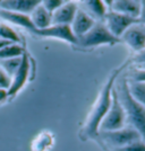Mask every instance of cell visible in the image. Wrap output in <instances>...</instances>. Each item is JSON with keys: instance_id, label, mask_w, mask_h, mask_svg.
Returning a JSON list of instances; mask_svg holds the SVG:
<instances>
[{"instance_id": "1", "label": "cell", "mask_w": 145, "mask_h": 151, "mask_svg": "<svg viewBox=\"0 0 145 151\" xmlns=\"http://www.w3.org/2000/svg\"><path fill=\"white\" fill-rule=\"evenodd\" d=\"M127 64H128V62L126 64H124L118 70L114 71L111 73V76L109 77L107 82L103 85L101 91L98 96L95 103L93 104L92 109H91L87 119H86L84 125H83L82 137L84 139L94 138L98 135L99 125H100L101 121L103 120V117L106 116V114L108 113L109 108L111 106V93H112V89H114V82L117 80V77L119 76V73L124 70V68Z\"/></svg>"}, {"instance_id": "2", "label": "cell", "mask_w": 145, "mask_h": 151, "mask_svg": "<svg viewBox=\"0 0 145 151\" xmlns=\"http://www.w3.org/2000/svg\"><path fill=\"white\" fill-rule=\"evenodd\" d=\"M114 89L126 115V125L133 127L139 133L145 142V107L135 101L128 90L126 78L114 82Z\"/></svg>"}, {"instance_id": "3", "label": "cell", "mask_w": 145, "mask_h": 151, "mask_svg": "<svg viewBox=\"0 0 145 151\" xmlns=\"http://www.w3.org/2000/svg\"><path fill=\"white\" fill-rule=\"evenodd\" d=\"M125 126H126L125 111L122 108V105L117 96L114 86L112 93H111V106L99 125V132L100 131H103V132L116 131V130H120Z\"/></svg>"}, {"instance_id": "4", "label": "cell", "mask_w": 145, "mask_h": 151, "mask_svg": "<svg viewBox=\"0 0 145 151\" xmlns=\"http://www.w3.org/2000/svg\"><path fill=\"white\" fill-rule=\"evenodd\" d=\"M96 137H99V139L104 145H107L111 150L118 149V148L125 147L132 142L142 140L139 133L136 130L127 125L120 130H116V131H107V132L100 131V132H98Z\"/></svg>"}, {"instance_id": "5", "label": "cell", "mask_w": 145, "mask_h": 151, "mask_svg": "<svg viewBox=\"0 0 145 151\" xmlns=\"http://www.w3.org/2000/svg\"><path fill=\"white\" fill-rule=\"evenodd\" d=\"M118 42H120V40L112 36L103 23L96 22L86 34L77 40V45L82 47H94L103 44L114 45Z\"/></svg>"}, {"instance_id": "6", "label": "cell", "mask_w": 145, "mask_h": 151, "mask_svg": "<svg viewBox=\"0 0 145 151\" xmlns=\"http://www.w3.org/2000/svg\"><path fill=\"white\" fill-rule=\"evenodd\" d=\"M103 24L107 27L108 31L111 33L112 36L120 40L121 35L130 26L135 25V24H139V20L136 18L125 16V15H121V14L114 13L111 10H108L107 15L104 17V20H103Z\"/></svg>"}, {"instance_id": "7", "label": "cell", "mask_w": 145, "mask_h": 151, "mask_svg": "<svg viewBox=\"0 0 145 151\" xmlns=\"http://www.w3.org/2000/svg\"><path fill=\"white\" fill-rule=\"evenodd\" d=\"M32 33L38 36L57 38V40L66 41L70 44L77 45V37L74 35L69 25H51L44 29H34Z\"/></svg>"}, {"instance_id": "8", "label": "cell", "mask_w": 145, "mask_h": 151, "mask_svg": "<svg viewBox=\"0 0 145 151\" xmlns=\"http://www.w3.org/2000/svg\"><path fill=\"white\" fill-rule=\"evenodd\" d=\"M30 68H31L30 58L27 55V53L24 52L23 55H22V61H20L18 69L15 72V75L12 77L10 86L7 89L8 96H15L20 89L25 86L27 79H28V75H30Z\"/></svg>"}, {"instance_id": "9", "label": "cell", "mask_w": 145, "mask_h": 151, "mask_svg": "<svg viewBox=\"0 0 145 151\" xmlns=\"http://www.w3.org/2000/svg\"><path fill=\"white\" fill-rule=\"evenodd\" d=\"M120 38L134 52L143 50L145 47V25L135 24L130 26Z\"/></svg>"}, {"instance_id": "10", "label": "cell", "mask_w": 145, "mask_h": 151, "mask_svg": "<svg viewBox=\"0 0 145 151\" xmlns=\"http://www.w3.org/2000/svg\"><path fill=\"white\" fill-rule=\"evenodd\" d=\"M78 10V4L74 1L63 2L51 16V25H71Z\"/></svg>"}, {"instance_id": "11", "label": "cell", "mask_w": 145, "mask_h": 151, "mask_svg": "<svg viewBox=\"0 0 145 151\" xmlns=\"http://www.w3.org/2000/svg\"><path fill=\"white\" fill-rule=\"evenodd\" d=\"M108 9L114 13L121 14L132 18L138 19L141 13V1L136 0H114V1H106Z\"/></svg>"}, {"instance_id": "12", "label": "cell", "mask_w": 145, "mask_h": 151, "mask_svg": "<svg viewBox=\"0 0 145 151\" xmlns=\"http://www.w3.org/2000/svg\"><path fill=\"white\" fill-rule=\"evenodd\" d=\"M95 23L96 22L91 16H88L84 10L78 8L70 27H71V31L74 33V35L78 40L79 37H82L84 34H86L95 25Z\"/></svg>"}, {"instance_id": "13", "label": "cell", "mask_w": 145, "mask_h": 151, "mask_svg": "<svg viewBox=\"0 0 145 151\" xmlns=\"http://www.w3.org/2000/svg\"><path fill=\"white\" fill-rule=\"evenodd\" d=\"M41 1H36V0H2L0 1V9L30 16L33 9Z\"/></svg>"}, {"instance_id": "14", "label": "cell", "mask_w": 145, "mask_h": 151, "mask_svg": "<svg viewBox=\"0 0 145 151\" xmlns=\"http://www.w3.org/2000/svg\"><path fill=\"white\" fill-rule=\"evenodd\" d=\"M82 10H84L88 16H91L95 22L103 23L104 17L108 13V6L106 1H99V0H87L81 2ZM79 8V7H78Z\"/></svg>"}, {"instance_id": "15", "label": "cell", "mask_w": 145, "mask_h": 151, "mask_svg": "<svg viewBox=\"0 0 145 151\" xmlns=\"http://www.w3.org/2000/svg\"><path fill=\"white\" fill-rule=\"evenodd\" d=\"M0 18H2L4 20H6V22L13 24V25L24 27V28L28 29L30 32H33L35 29V27L32 24V20L28 15L13 13V12H7V10H4V9H0Z\"/></svg>"}, {"instance_id": "16", "label": "cell", "mask_w": 145, "mask_h": 151, "mask_svg": "<svg viewBox=\"0 0 145 151\" xmlns=\"http://www.w3.org/2000/svg\"><path fill=\"white\" fill-rule=\"evenodd\" d=\"M51 16L52 15L41 5V2L30 14V18L35 29H44L51 26Z\"/></svg>"}, {"instance_id": "17", "label": "cell", "mask_w": 145, "mask_h": 151, "mask_svg": "<svg viewBox=\"0 0 145 151\" xmlns=\"http://www.w3.org/2000/svg\"><path fill=\"white\" fill-rule=\"evenodd\" d=\"M53 145V135L49 132L40 133L32 142V151H48Z\"/></svg>"}, {"instance_id": "18", "label": "cell", "mask_w": 145, "mask_h": 151, "mask_svg": "<svg viewBox=\"0 0 145 151\" xmlns=\"http://www.w3.org/2000/svg\"><path fill=\"white\" fill-rule=\"evenodd\" d=\"M127 80V79H126ZM128 90L135 101L145 107V83L144 82H135L127 80Z\"/></svg>"}, {"instance_id": "19", "label": "cell", "mask_w": 145, "mask_h": 151, "mask_svg": "<svg viewBox=\"0 0 145 151\" xmlns=\"http://www.w3.org/2000/svg\"><path fill=\"white\" fill-rule=\"evenodd\" d=\"M20 61H22V57L0 60V68L4 70L6 72V75L12 79V77L15 75V72L18 69Z\"/></svg>"}, {"instance_id": "20", "label": "cell", "mask_w": 145, "mask_h": 151, "mask_svg": "<svg viewBox=\"0 0 145 151\" xmlns=\"http://www.w3.org/2000/svg\"><path fill=\"white\" fill-rule=\"evenodd\" d=\"M24 49L19 44H13L7 45L4 49L0 50V60H5V59H12V58H19L23 55Z\"/></svg>"}, {"instance_id": "21", "label": "cell", "mask_w": 145, "mask_h": 151, "mask_svg": "<svg viewBox=\"0 0 145 151\" xmlns=\"http://www.w3.org/2000/svg\"><path fill=\"white\" fill-rule=\"evenodd\" d=\"M0 38L13 42L15 44H18L20 42L18 34L14 31L12 27L5 25V24H0Z\"/></svg>"}, {"instance_id": "22", "label": "cell", "mask_w": 145, "mask_h": 151, "mask_svg": "<svg viewBox=\"0 0 145 151\" xmlns=\"http://www.w3.org/2000/svg\"><path fill=\"white\" fill-rule=\"evenodd\" d=\"M111 151H145V142L143 140H138V141L132 142V143L125 145V147L114 149Z\"/></svg>"}, {"instance_id": "23", "label": "cell", "mask_w": 145, "mask_h": 151, "mask_svg": "<svg viewBox=\"0 0 145 151\" xmlns=\"http://www.w3.org/2000/svg\"><path fill=\"white\" fill-rule=\"evenodd\" d=\"M126 79L127 80H130V81L144 82L145 83V70L137 69V68L130 70Z\"/></svg>"}, {"instance_id": "24", "label": "cell", "mask_w": 145, "mask_h": 151, "mask_svg": "<svg viewBox=\"0 0 145 151\" xmlns=\"http://www.w3.org/2000/svg\"><path fill=\"white\" fill-rule=\"evenodd\" d=\"M63 2L65 1H61V0H44V1H41V5L52 15V13H55Z\"/></svg>"}, {"instance_id": "25", "label": "cell", "mask_w": 145, "mask_h": 151, "mask_svg": "<svg viewBox=\"0 0 145 151\" xmlns=\"http://www.w3.org/2000/svg\"><path fill=\"white\" fill-rule=\"evenodd\" d=\"M129 62H133L134 64L137 65H141V64H144L145 63V47L143 50L136 52V54L129 60Z\"/></svg>"}, {"instance_id": "26", "label": "cell", "mask_w": 145, "mask_h": 151, "mask_svg": "<svg viewBox=\"0 0 145 151\" xmlns=\"http://www.w3.org/2000/svg\"><path fill=\"white\" fill-rule=\"evenodd\" d=\"M10 81H12V79L6 75V72L4 70L0 68V87L8 89L10 86Z\"/></svg>"}, {"instance_id": "27", "label": "cell", "mask_w": 145, "mask_h": 151, "mask_svg": "<svg viewBox=\"0 0 145 151\" xmlns=\"http://www.w3.org/2000/svg\"><path fill=\"white\" fill-rule=\"evenodd\" d=\"M139 24L145 25V0L144 1H141V13L138 16Z\"/></svg>"}, {"instance_id": "28", "label": "cell", "mask_w": 145, "mask_h": 151, "mask_svg": "<svg viewBox=\"0 0 145 151\" xmlns=\"http://www.w3.org/2000/svg\"><path fill=\"white\" fill-rule=\"evenodd\" d=\"M8 97H9V96H8V91H7V89L0 87V103L5 101Z\"/></svg>"}, {"instance_id": "29", "label": "cell", "mask_w": 145, "mask_h": 151, "mask_svg": "<svg viewBox=\"0 0 145 151\" xmlns=\"http://www.w3.org/2000/svg\"><path fill=\"white\" fill-rule=\"evenodd\" d=\"M10 44H13V42H9V41H6V40L0 38V50L4 49V47L7 46V45H10Z\"/></svg>"}, {"instance_id": "30", "label": "cell", "mask_w": 145, "mask_h": 151, "mask_svg": "<svg viewBox=\"0 0 145 151\" xmlns=\"http://www.w3.org/2000/svg\"><path fill=\"white\" fill-rule=\"evenodd\" d=\"M136 68H137V69L145 70V63H144V64H141V65H137V67H136Z\"/></svg>"}]
</instances>
